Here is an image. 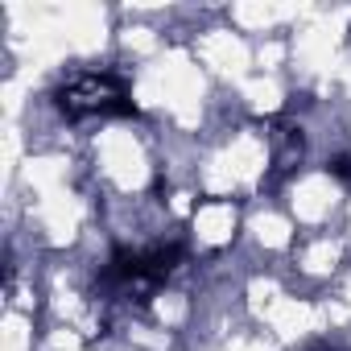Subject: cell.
I'll return each mask as SVG.
<instances>
[{
	"label": "cell",
	"mask_w": 351,
	"mask_h": 351,
	"mask_svg": "<svg viewBox=\"0 0 351 351\" xmlns=\"http://www.w3.org/2000/svg\"><path fill=\"white\" fill-rule=\"evenodd\" d=\"M58 112L79 120V116H136V104L124 95V83L116 75H75L71 83L58 87Z\"/></svg>",
	"instance_id": "1"
},
{
	"label": "cell",
	"mask_w": 351,
	"mask_h": 351,
	"mask_svg": "<svg viewBox=\"0 0 351 351\" xmlns=\"http://www.w3.org/2000/svg\"><path fill=\"white\" fill-rule=\"evenodd\" d=\"M330 173H335V178H343V182L351 186V157H335V161H330Z\"/></svg>",
	"instance_id": "2"
}]
</instances>
